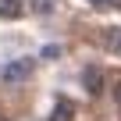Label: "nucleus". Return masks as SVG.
I'll return each mask as SVG.
<instances>
[{
  "mask_svg": "<svg viewBox=\"0 0 121 121\" xmlns=\"http://www.w3.org/2000/svg\"><path fill=\"white\" fill-rule=\"evenodd\" d=\"M32 68H36V57H14V60H7V64H4L0 78H4L7 86H18V82H25V78L32 75Z\"/></svg>",
  "mask_w": 121,
  "mask_h": 121,
  "instance_id": "1",
  "label": "nucleus"
},
{
  "mask_svg": "<svg viewBox=\"0 0 121 121\" xmlns=\"http://www.w3.org/2000/svg\"><path fill=\"white\" fill-rule=\"evenodd\" d=\"M82 86H86V93H89V96H100V93H103V86H107V78H103V71H100V68H93V64H89V68L82 71Z\"/></svg>",
  "mask_w": 121,
  "mask_h": 121,
  "instance_id": "2",
  "label": "nucleus"
},
{
  "mask_svg": "<svg viewBox=\"0 0 121 121\" xmlns=\"http://www.w3.org/2000/svg\"><path fill=\"white\" fill-rule=\"evenodd\" d=\"M22 11H25V4H22V0H0V18L14 22V18H22Z\"/></svg>",
  "mask_w": 121,
  "mask_h": 121,
  "instance_id": "3",
  "label": "nucleus"
},
{
  "mask_svg": "<svg viewBox=\"0 0 121 121\" xmlns=\"http://www.w3.org/2000/svg\"><path fill=\"white\" fill-rule=\"evenodd\" d=\"M75 117V107L68 103V100H57L53 103V110H50V121H71Z\"/></svg>",
  "mask_w": 121,
  "mask_h": 121,
  "instance_id": "4",
  "label": "nucleus"
},
{
  "mask_svg": "<svg viewBox=\"0 0 121 121\" xmlns=\"http://www.w3.org/2000/svg\"><path fill=\"white\" fill-rule=\"evenodd\" d=\"M103 46L110 53H121V29H103Z\"/></svg>",
  "mask_w": 121,
  "mask_h": 121,
  "instance_id": "5",
  "label": "nucleus"
},
{
  "mask_svg": "<svg viewBox=\"0 0 121 121\" xmlns=\"http://www.w3.org/2000/svg\"><path fill=\"white\" fill-rule=\"evenodd\" d=\"M29 4H32V7L39 11V14H50V11H53V4H57V0H29Z\"/></svg>",
  "mask_w": 121,
  "mask_h": 121,
  "instance_id": "6",
  "label": "nucleus"
},
{
  "mask_svg": "<svg viewBox=\"0 0 121 121\" xmlns=\"http://www.w3.org/2000/svg\"><path fill=\"white\" fill-rule=\"evenodd\" d=\"M114 103H117V107H121V82H117V86H114Z\"/></svg>",
  "mask_w": 121,
  "mask_h": 121,
  "instance_id": "7",
  "label": "nucleus"
},
{
  "mask_svg": "<svg viewBox=\"0 0 121 121\" xmlns=\"http://www.w3.org/2000/svg\"><path fill=\"white\" fill-rule=\"evenodd\" d=\"M93 7H110V0H89Z\"/></svg>",
  "mask_w": 121,
  "mask_h": 121,
  "instance_id": "8",
  "label": "nucleus"
},
{
  "mask_svg": "<svg viewBox=\"0 0 121 121\" xmlns=\"http://www.w3.org/2000/svg\"><path fill=\"white\" fill-rule=\"evenodd\" d=\"M110 7H121V0H110Z\"/></svg>",
  "mask_w": 121,
  "mask_h": 121,
  "instance_id": "9",
  "label": "nucleus"
}]
</instances>
